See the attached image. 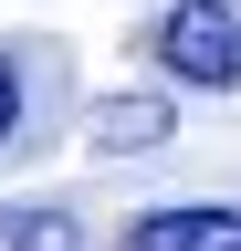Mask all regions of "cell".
Segmentation results:
<instances>
[{"label":"cell","instance_id":"1","mask_svg":"<svg viewBox=\"0 0 241 251\" xmlns=\"http://www.w3.org/2000/svg\"><path fill=\"white\" fill-rule=\"evenodd\" d=\"M147 52H158L178 84L231 94V84H241V11H231V0H168L158 31H147Z\"/></svg>","mask_w":241,"mask_h":251},{"label":"cell","instance_id":"2","mask_svg":"<svg viewBox=\"0 0 241 251\" xmlns=\"http://www.w3.org/2000/svg\"><path fill=\"white\" fill-rule=\"evenodd\" d=\"M115 251H241V199H189V209H136Z\"/></svg>","mask_w":241,"mask_h":251},{"label":"cell","instance_id":"3","mask_svg":"<svg viewBox=\"0 0 241 251\" xmlns=\"http://www.w3.org/2000/svg\"><path fill=\"white\" fill-rule=\"evenodd\" d=\"M168 136H178L168 94H115V105H95V147L105 157H147V147H168Z\"/></svg>","mask_w":241,"mask_h":251},{"label":"cell","instance_id":"4","mask_svg":"<svg viewBox=\"0 0 241 251\" xmlns=\"http://www.w3.org/2000/svg\"><path fill=\"white\" fill-rule=\"evenodd\" d=\"M0 251H84L74 209H0Z\"/></svg>","mask_w":241,"mask_h":251},{"label":"cell","instance_id":"5","mask_svg":"<svg viewBox=\"0 0 241 251\" xmlns=\"http://www.w3.org/2000/svg\"><path fill=\"white\" fill-rule=\"evenodd\" d=\"M11 136H21V63L0 52V147H11Z\"/></svg>","mask_w":241,"mask_h":251},{"label":"cell","instance_id":"6","mask_svg":"<svg viewBox=\"0 0 241 251\" xmlns=\"http://www.w3.org/2000/svg\"><path fill=\"white\" fill-rule=\"evenodd\" d=\"M231 11H241V0H231Z\"/></svg>","mask_w":241,"mask_h":251}]
</instances>
